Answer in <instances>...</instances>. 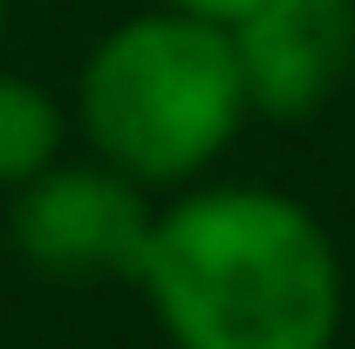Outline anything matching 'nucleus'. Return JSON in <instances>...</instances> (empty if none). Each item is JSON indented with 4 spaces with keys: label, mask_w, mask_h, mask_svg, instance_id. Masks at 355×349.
I'll use <instances>...</instances> for the list:
<instances>
[{
    "label": "nucleus",
    "mask_w": 355,
    "mask_h": 349,
    "mask_svg": "<svg viewBox=\"0 0 355 349\" xmlns=\"http://www.w3.org/2000/svg\"><path fill=\"white\" fill-rule=\"evenodd\" d=\"M171 349H335L342 261L328 226L273 185H184L137 267Z\"/></svg>",
    "instance_id": "f257e3e1"
},
{
    "label": "nucleus",
    "mask_w": 355,
    "mask_h": 349,
    "mask_svg": "<svg viewBox=\"0 0 355 349\" xmlns=\"http://www.w3.org/2000/svg\"><path fill=\"white\" fill-rule=\"evenodd\" d=\"M253 103L232 35L171 7L116 21L76 76V131L89 158L144 192H184L232 151Z\"/></svg>",
    "instance_id": "f03ea898"
},
{
    "label": "nucleus",
    "mask_w": 355,
    "mask_h": 349,
    "mask_svg": "<svg viewBox=\"0 0 355 349\" xmlns=\"http://www.w3.org/2000/svg\"><path fill=\"white\" fill-rule=\"evenodd\" d=\"M150 219L157 206L137 178L110 172L103 158H83V165L62 158L14 192L7 240L48 281H137Z\"/></svg>",
    "instance_id": "7ed1b4c3"
},
{
    "label": "nucleus",
    "mask_w": 355,
    "mask_h": 349,
    "mask_svg": "<svg viewBox=\"0 0 355 349\" xmlns=\"http://www.w3.org/2000/svg\"><path fill=\"white\" fill-rule=\"evenodd\" d=\"M225 35L246 103L266 124L321 117L355 76V0H260Z\"/></svg>",
    "instance_id": "20e7f679"
},
{
    "label": "nucleus",
    "mask_w": 355,
    "mask_h": 349,
    "mask_svg": "<svg viewBox=\"0 0 355 349\" xmlns=\"http://www.w3.org/2000/svg\"><path fill=\"white\" fill-rule=\"evenodd\" d=\"M62 144H69V110L55 103V89L0 69V192H21L48 165H62Z\"/></svg>",
    "instance_id": "39448f33"
},
{
    "label": "nucleus",
    "mask_w": 355,
    "mask_h": 349,
    "mask_svg": "<svg viewBox=\"0 0 355 349\" xmlns=\"http://www.w3.org/2000/svg\"><path fill=\"white\" fill-rule=\"evenodd\" d=\"M157 7H171V14H191V21H212V28H232V21H246L260 0H157Z\"/></svg>",
    "instance_id": "423d86ee"
},
{
    "label": "nucleus",
    "mask_w": 355,
    "mask_h": 349,
    "mask_svg": "<svg viewBox=\"0 0 355 349\" xmlns=\"http://www.w3.org/2000/svg\"><path fill=\"white\" fill-rule=\"evenodd\" d=\"M0 42H7V0H0Z\"/></svg>",
    "instance_id": "0eeeda50"
}]
</instances>
